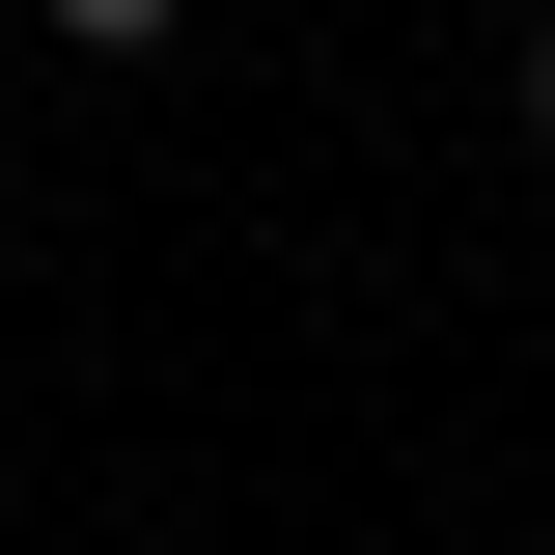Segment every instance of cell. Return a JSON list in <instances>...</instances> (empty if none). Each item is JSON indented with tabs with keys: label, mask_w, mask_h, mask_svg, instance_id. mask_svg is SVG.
<instances>
[{
	"label": "cell",
	"mask_w": 555,
	"mask_h": 555,
	"mask_svg": "<svg viewBox=\"0 0 555 555\" xmlns=\"http://www.w3.org/2000/svg\"><path fill=\"white\" fill-rule=\"evenodd\" d=\"M28 28H56V56H167L195 0H28Z\"/></svg>",
	"instance_id": "1"
},
{
	"label": "cell",
	"mask_w": 555,
	"mask_h": 555,
	"mask_svg": "<svg viewBox=\"0 0 555 555\" xmlns=\"http://www.w3.org/2000/svg\"><path fill=\"white\" fill-rule=\"evenodd\" d=\"M528 139H555V0H528Z\"/></svg>",
	"instance_id": "2"
}]
</instances>
